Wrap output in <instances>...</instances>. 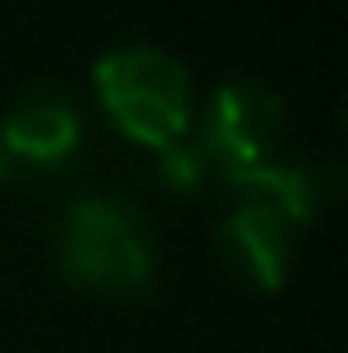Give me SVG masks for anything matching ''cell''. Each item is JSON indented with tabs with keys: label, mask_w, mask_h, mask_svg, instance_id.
<instances>
[{
	"label": "cell",
	"mask_w": 348,
	"mask_h": 353,
	"mask_svg": "<svg viewBox=\"0 0 348 353\" xmlns=\"http://www.w3.org/2000/svg\"><path fill=\"white\" fill-rule=\"evenodd\" d=\"M196 148L205 153L215 181H243L287 158V101L248 77L220 81L191 124Z\"/></svg>",
	"instance_id": "obj_4"
},
{
	"label": "cell",
	"mask_w": 348,
	"mask_h": 353,
	"mask_svg": "<svg viewBox=\"0 0 348 353\" xmlns=\"http://www.w3.org/2000/svg\"><path fill=\"white\" fill-rule=\"evenodd\" d=\"M158 163V181L172 191V196H191V191H201L205 181H210V163H205V153L196 148V139L186 134V139H176L172 148H163V153H153Z\"/></svg>",
	"instance_id": "obj_6"
},
{
	"label": "cell",
	"mask_w": 348,
	"mask_h": 353,
	"mask_svg": "<svg viewBox=\"0 0 348 353\" xmlns=\"http://www.w3.org/2000/svg\"><path fill=\"white\" fill-rule=\"evenodd\" d=\"M86 143L81 101L58 81H29L0 115V153L14 176H53Z\"/></svg>",
	"instance_id": "obj_5"
},
{
	"label": "cell",
	"mask_w": 348,
	"mask_h": 353,
	"mask_svg": "<svg viewBox=\"0 0 348 353\" xmlns=\"http://www.w3.org/2000/svg\"><path fill=\"white\" fill-rule=\"evenodd\" d=\"M53 263L62 282L101 301H139L158 287L163 248L148 215L110 191L67 201L53 225Z\"/></svg>",
	"instance_id": "obj_2"
},
{
	"label": "cell",
	"mask_w": 348,
	"mask_h": 353,
	"mask_svg": "<svg viewBox=\"0 0 348 353\" xmlns=\"http://www.w3.org/2000/svg\"><path fill=\"white\" fill-rule=\"evenodd\" d=\"M339 172L325 163H272L229 186V210L215 225V253L248 292H282L296 263L300 230L320 220Z\"/></svg>",
	"instance_id": "obj_1"
},
{
	"label": "cell",
	"mask_w": 348,
	"mask_h": 353,
	"mask_svg": "<svg viewBox=\"0 0 348 353\" xmlns=\"http://www.w3.org/2000/svg\"><path fill=\"white\" fill-rule=\"evenodd\" d=\"M96 110L119 139L163 153L196 124V81L158 43H115L91 62Z\"/></svg>",
	"instance_id": "obj_3"
}]
</instances>
